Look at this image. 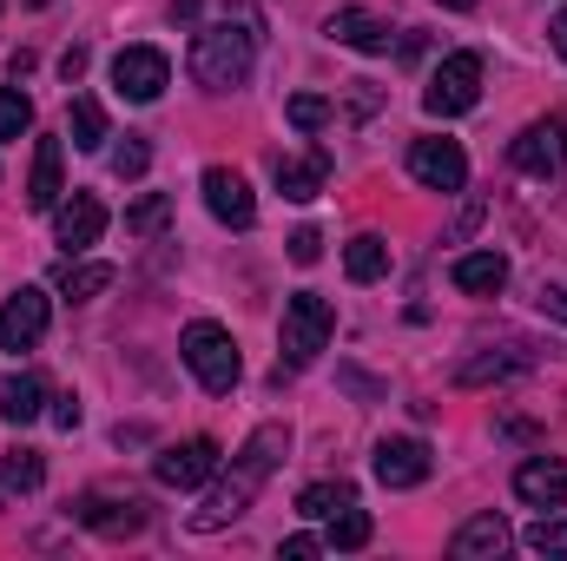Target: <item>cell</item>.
Returning a JSON list of instances; mask_svg holds the SVG:
<instances>
[{
	"mask_svg": "<svg viewBox=\"0 0 567 561\" xmlns=\"http://www.w3.org/2000/svg\"><path fill=\"white\" fill-rule=\"evenodd\" d=\"M284 449H290V429H284V422H265V429L231 456V476L205 496V509H192V529H198V536H212V529L238 522V516L258 502V489L271 482V469L284 462Z\"/></svg>",
	"mask_w": 567,
	"mask_h": 561,
	"instance_id": "cell-1",
	"label": "cell"
},
{
	"mask_svg": "<svg viewBox=\"0 0 567 561\" xmlns=\"http://www.w3.org/2000/svg\"><path fill=\"white\" fill-rule=\"evenodd\" d=\"M251 60H258V20H251V13H225V20H212L205 33H192V80L212 86V93L245 86Z\"/></svg>",
	"mask_w": 567,
	"mask_h": 561,
	"instance_id": "cell-2",
	"label": "cell"
},
{
	"mask_svg": "<svg viewBox=\"0 0 567 561\" xmlns=\"http://www.w3.org/2000/svg\"><path fill=\"white\" fill-rule=\"evenodd\" d=\"M178 357L192 364V377H198L212 397H231V390H238V377H245V357H238L231 330H225V324H212V317L185 324V337H178Z\"/></svg>",
	"mask_w": 567,
	"mask_h": 561,
	"instance_id": "cell-3",
	"label": "cell"
},
{
	"mask_svg": "<svg viewBox=\"0 0 567 561\" xmlns=\"http://www.w3.org/2000/svg\"><path fill=\"white\" fill-rule=\"evenodd\" d=\"M337 337V310H330V297H317V290H297L290 304H284V330H278V370H303V364H317V350Z\"/></svg>",
	"mask_w": 567,
	"mask_h": 561,
	"instance_id": "cell-4",
	"label": "cell"
},
{
	"mask_svg": "<svg viewBox=\"0 0 567 561\" xmlns=\"http://www.w3.org/2000/svg\"><path fill=\"white\" fill-rule=\"evenodd\" d=\"M482 100V53H449L423 86V113L429 120H455Z\"/></svg>",
	"mask_w": 567,
	"mask_h": 561,
	"instance_id": "cell-5",
	"label": "cell"
},
{
	"mask_svg": "<svg viewBox=\"0 0 567 561\" xmlns=\"http://www.w3.org/2000/svg\"><path fill=\"white\" fill-rule=\"evenodd\" d=\"M152 476H158L165 489H205V482L218 476V442H212V436L172 442V449H158V456H152Z\"/></svg>",
	"mask_w": 567,
	"mask_h": 561,
	"instance_id": "cell-6",
	"label": "cell"
},
{
	"mask_svg": "<svg viewBox=\"0 0 567 561\" xmlns=\"http://www.w3.org/2000/svg\"><path fill=\"white\" fill-rule=\"evenodd\" d=\"M113 86H120V100H158L165 86H172V60L158 53V47H120L113 53Z\"/></svg>",
	"mask_w": 567,
	"mask_h": 561,
	"instance_id": "cell-7",
	"label": "cell"
},
{
	"mask_svg": "<svg viewBox=\"0 0 567 561\" xmlns=\"http://www.w3.org/2000/svg\"><path fill=\"white\" fill-rule=\"evenodd\" d=\"M508 159H515V172H528V178H555L567 165V120H535L522 140L508 145Z\"/></svg>",
	"mask_w": 567,
	"mask_h": 561,
	"instance_id": "cell-8",
	"label": "cell"
},
{
	"mask_svg": "<svg viewBox=\"0 0 567 561\" xmlns=\"http://www.w3.org/2000/svg\"><path fill=\"white\" fill-rule=\"evenodd\" d=\"M205 205H212V218L218 225H231V232H245L251 218H258V198H251V185H245V172H231V165H205Z\"/></svg>",
	"mask_w": 567,
	"mask_h": 561,
	"instance_id": "cell-9",
	"label": "cell"
},
{
	"mask_svg": "<svg viewBox=\"0 0 567 561\" xmlns=\"http://www.w3.org/2000/svg\"><path fill=\"white\" fill-rule=\"evenodd\" d=\"M377 482L383 489H416V482H429V469H435V456H429L423 436H390V442H377Z\"/></svg>",
	"mask_w": 567,
	"mask_h": 561,
	"instance_id": "cell-10",
	"label": "cell"
},
{
	"mask_svg": "<svg viewBox=\"0 0 567 561\" xmlns=\"http://www.w3.org/2000/svg\"><path fill=\"white\" fill-rule=\"evenodd\" d=\"M410 172L429 192H462L468 185V152L455 140H416L410 145Z\"/></svg>",
	"mask_w": 567,
	"mask_h": 561,
	"instance_id": "cell-11",
	"label": "cell"
},
{
	"mask_svg": "<svg viewBox=\"0 0 567 561\" xmlns=\"http://www.w3.org/2000/svg\"><path fill=\"white\" fill-rule=\"evenodd\" d=\"M47 337V290L20 284L7 304H0V350H33Z\"/></svg>",
	"mask_w": 567,
	"mask_h": 561,
	"instance_id": "cell-12",
	"label": "cell"
},
{
	"mask_svg": "<svg viewBox=\"0 0 567 561\" xmlns=\"http://www.w3.org/2000/svg\"><path fill=\"white\" fill-rule=\"evenodd\" d=\"M323 33H330L337 47H357V53H390V47H396V27H390L383 13H370V7H337V13L323 20Z\"/></svg>",
	"mask_w": 567,
	"mask_h": 561,
	"instance_id": "cell-13",
	"label": "cell"
},
{
	"mask_svg": "<svg viewBox=\"0 0 567 561\" xmlns=\"http://www.w3.org/2000/svg\"><path fill=\"white\" fill-rule=\"evenodd\" d=\"M53 238H60L66 252L100 245V238H106V205H100L93 192H73L66 205H53Z\"/></svg>",
	"mask_w": 567,
	"mask_h": 561,
	"instance_id": "cell-14",
	"label": "cell"
},
{
	"mask_svg": "<svg viewBox=\"0 0 567 561\" xmlns=\"http://www.w3.org/2000/svg\"><path fill=\"white\" fill-rule=\"evenodd\" d=\"M93 536H106V542H120V536H140L145 529V502L140 496H126V502H113V496H80V509H73Z\"/></svg>",
	"mask_w": 567,
	"mask_h": 561,
	"instance_id": "cell-15",
	"label": "cell"
},
{
	"mask_svg": "<svg viewBox=\"0 0 567 561\" xmlns=\"http://www.w3.org/2000/svg\"><path fill=\"white\" fill-rule=\"evenodd\" d=\"M515 496H522L528 509H561L567 502V462L561 456H528V462L515 469Z\"/></svg>",
	"mask_w": 567,
	"mask_h": 561,
	"instance_id": "cell-16",
	"label": "cell"
},
{
	"mask_svg": "<svg viewBox=\"0 0 567 561\" xmlns=\"http://www.w3.org/2000/svg\"><path fill=\"white\" fill-rule=\"evenodd\" d=\"M515 536H508V522L495 516V509H482V516H468L462 529H455V542H449V555L455 561H495L508 549Z\"/></svg>",
	"mask_w": 567,
	"mask_h": 561,
	"instance_id": "cell-17",
	"label": "cell"
},
{
	"mask_svg": "<svg viewBox=\"0 0 567 561\" xmlns=\"http://www.w3.org/2000/svg\"><path fill=\"white\" fill-rule=\"evenodd\" d=\"M449 278H455V290H468V297H495L508 284V258L502 252H462L449 265Z\"/></svg>",
	"mask_w": 567,
	"mask_h": 561,
	"instance_id": "cell-18",
	"label": "cell"
},
{
	"mask_svg": "<svg viewBox=\"0 0 567 561\" xmlns=\"http://www.w3.org/2000/svg\"><path fill=\"white\" fill-rule=\"evenodd\" d=\"M47 404H53V397H47V384H40L33 370H13V377L0 384V417H7V422H20V429L47 417Z\"/></svg>",
	"mask_w": 567,
	"mask_h": 561,
	"instance_id": "cell-19",
	"label": "cell"
},
{
	"mask_svg": "<svg viewBox=\"0 0 567 561\" xmlns=\"http://www.w3.org/2000/svg\"><path fill=\"white\" fill-rule=\"evenodd\" d=\"M528 364H535L528 350H482V357L455 364V384H462V390H482V384H508V377H522Z\"/></svg>",
	"mask_w": 567,
	"mask_h": 561,
	"instance_id": "cell-20",
	"label": "cell"
},
{
	"mask_svg": "<svg viewBox=\"0 0 567 561\" xmlns=\"http://www.w3.org/2000/svg\"><path fill=\"white\" fill-rule=\"evenodd\" d=\"M323 178H330V152H323V145H317L310 159H278V192L297 198V205H310V198L323 192Z\"/></svg>",
	"mask_w": 567,
	"mask_h": 561,
	"instance_id": "cell-21",
	"label": "cell"
},
{
	"mask_svg": "<svg viewBox=\"0 0 567 561\" xmlns=\"http://www.w3.org/2000/svg\"><path fill=\"white\" fill-rule=\"evenodd\" d=\"M27 205H33V212H53V205H60V140H40V145H33Z\"/></svg>",
	"mask_w": 567,
	"mask_h": 561,
	"instance_id": "cell-22",
	"label": "cell"
},
{
	"mask_svg": "<svg viewBox=\"0 0 567 561\" xmlns=\"http://www.w3.org/2000/svg\"><path fill=\"white\" fill-rule=\"evenodd\" d=\"M343 272H350V284H377L383 272H390V245H383L377 232L350 238V245H343Z\"/></svg>",
	"mask_w": 567,
	"mask_h": 561,
	"instance_id": "cell-23",
	"label": "cell"
},
{
	"mask_svg": "<svg viewBox=\"0 0 567 561\" xmlns=\"http://www.w3.org/2000/svg\"><path fill=\"white\" fill-rule=\"evenodd\" d=\"M357 502V489L343 482V476H330V482H310L303 496H297V516H310V522H330L337 509H350Z\"/></svg>",
	"mask_w": 567,
	"mask_h": 561,
	"instance_id": "cell-24",
	"label": "cell"
},
{
	"mask_svg": "<svg viewBox=\"0 0 567 561\" xmlns=\"http://www.w3.org/2000/svg\"><path fill=\"white\" fill-rule=\"evenodd\" d=\"M66 133H73V152H100V145L113 140V133H106V106H100V100H73Z\"/></svg>",
	"mask_w": 567,
	"mask_h": 561,
	"instance_id": "cell-25",
	"label": "cell"
},
{
	"mask_svg": "<svg viewBox=\"0 0 567 561\" xmlns=\"http://www.w3.org/2000/svg\"><path fill=\"white\" fill-rule=\"evenodd\" d=\"M60 297H73V304H86V297H100V290H113V265H60Z\"/></svg>",
	"mask_w": 567,
	"mask_h": 561,
	"instance_id": "cell-26",
	"label": "cell"
},
{
	"mask_svg": "<svg viewBox=\"0 0 567 561\" xmlns=\"http://www.w3.org/2000/svg\"><path fill=\"white\" fill-rule=\"evenodd\" d=\"M0 476H7L13 496H33V489L47 482V462H40V449H7V456H0Z\"/></svg>",
	"mask_w": 567,
	"mask_h": 561,
	"instance_id": "cell-27",
	"label": "cell"
},
{
	"mask_svg": "<svg viewBox=\"0 0 567 561\" xmlns=\"http://www.w3.org/2000/svg\"><path fill=\"white\" fill-rule=\"evenodd\" d=\"M370 542V516L350 502V509H337L330 516V536H323V549H363Z\"/></svg>",
	"mask_w": 567,
	"mask_h": 561,
	"instance_id": "cell-28",
	"label": "cell"
},
{
	"mask_svg": "<svg viewBox=\"0 0 567 561\" xmlns=\"http://www.w3.org/2000/svg\"><path fill=\"white\" fill-rule=\"evenodd\" d=\"M27 126H33V100L20 86H0V145H13Z\"/></svg>",
	"mask_w": 567,
	"mask_h": 561,
	"instance_id": "cell-29",
	"label": "cell"
},
{
	"mask_svg": "<svg viewBox=\"0 0 567 561\" xmlns=\"http://www.w3.org/2000/svg\"><path fill=\"white\" fill-rule=\"evenodd\" d=\"M165 218H172V198H165V192H145L140 205L126 212V232H133V238H152V232H165Z\"/></svg>",
	"mask_w": 567,
	"mask_h": 561,
	"instance_id": "cell-30",
	"label": "cell"
},
{
	"mask_svg": "<svg viewBox=\"0 0 567 561\" xmlns=\"http://www.w3.org/2000/svg\"><path fill=\"white\" fill-rule=\"evenodd\" d=\"M284 113H290V126H297V133H317V126L330 120V100H317V93H297Z\"/></svg>",
	"mask_w": 567,
	"mask_h": 561,
	"instance_id": "cell-31",
	"label": "cell"
},
{
	"mask_svg": "<svg viewBox=\"0 0 567 561\" xmlns=\"http://www.w3.org/2000/svg\"><path fill=\"white\" fill-rule=\"evenodd\" d=\"M145 165H152V145L145 140L126 133V145H113V172H120V178H145Z\"/></svg>",
	"mask_w": 567,
	"mask_h": 561,
	"instance_id": "cell-32",
	"label": "cell"
},
{
	"mask_svg": "<svg viewBox=\"0 0 567 561\" xmlns=\"http://www.w3.org/2000/svg\"><path fill=\"white\" fill-rule=\"evenodd\" d=\"M528 549H535V555H567V522H548V516H542V522L528 529Z\"/></svg>",
	"mask_w": 567,
	"mask_h": 561,
	"instance_id": "cell-33",
	"label": "cell"
},
{
	"mask_svg": "<svg viewBox=\"0 0 567 561\" xmlns=\"http://www.w3.org/2000/svg\"><path fill=\"white\" fill-rule=\"evenodd\" d=\"M317 258H323V232H310V225L290 232V265H317Z\"/></svg>",
	"mask_w": 567,
	"mask_h": 561,
	"instance_id": "cell-34",
	"label": "cell"
},
{
	"mask_svg": "<svg viewBox=\"0 0 567 561\" xmlns=\"http://www.w3.org/2000/svg\"><path fill=\"white\" fill-rule=\"evenodd\" d=\"M535 304H542V310H548V317H561V324H567V278L542 284V290H535Z\"/></svg>",
	"mask_w": 567,
	"mask_h": 561,
	"instance_id": "cell-35",
	"label": "cell"
},
{
	"mask_svg": "<svg viewBox=\"0 0 567 561\" xmlns=\"http://www.w3.org/2000/svg\"><path fill=\"white\" fill-rule=\"evenodd\" d=\"M47 417L60 422V429H80V404H73V397H53V410H47Z\"/></svg>",
	"mask_w": 567,
	"mask_h": 561,
	"instance_id": "cell-36",
	"label": "cell"
},
{
	"mask_svg": "<svg viewBox=\"0 0 567 561\" xmlns=\"http://www.w3.org/2000/svg\"><path fill=\"white\" fill-rule=\"evenodd\" d=\"M317 549H323L317 536H290V542H284V561H310Z\"/></svg>",
	"mask_w": 567,
	"mask_h": 561,
	"instance_id": "cell-37",
	"label": "cell"
},
{
	"mask_svg": "<svg viewBox=\"0 0 567 561\" xmlns=\"http://www.w3.org/2000/svg\"><path fill=\"white\" fill-rule=\"evenodd\" d=\"M60 73L80 80V73H86V47H66V53H60Z\"/></svg>",
	"mask_w": 567,
	"mask_h": 561,
	"instance_id": "cell-38",
	"label": "cell"
},
{
	"mask_svg": "<svg viewBox=\"0 0 567 561\" xmlns=\"http://www.w3.org/2000/svg\"><path fill=\"white\" fill-rule=\"evenodd\" d=\"M548 40H555V53L567 60V13H555V27H548Z\"/></svg>",
	"mask_w": 567,
	"mask_h": 561,
	"instance_id": "cell-39",
	"label": "cell"
},
{
	"mask_svg": "<svg viewBox=\"0 0 567 561\" xmlns=\"http://www.w3.org/2000/svg\"><path fill=\"white\" fill-rule=\"evenodd\" d=\"M442 7H455V13H468V7H475V0H442Z\"/></svg>",
	"mask_w": 567,
	"mask_h": 561,
	"instance_id": "cell-40",
	"label": "cell"
},
{
	"mask_svg": "<svg viewBox=\"0 0 567 561\" xmlns=\"http://www.w3.org/2000/svg\"><path fill=\"white\" fill-rule=\"evenodd\" d=\"M33 7H47V0H33Z\"/></svg>",
	"mask_w": 567,
	"mask_h": 561,
	"instance_id": "cell-41",
	"label": "cell"
}]
</instances>
